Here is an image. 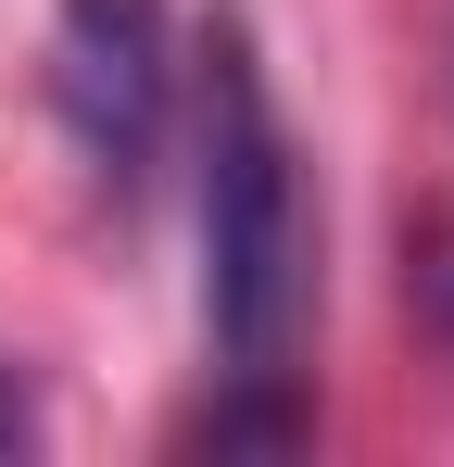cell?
<instances>
[{
  "instance_id": "6da1fadb",
  "label": "cell",
  "mask_w": 454,
  "mask_h": 467,
  "mask_svg": "<svg viewBox=\"0 0 454 467\" xmlns=\"http://www.w3.org/2000/svg\"><path fill=\"white\" fill-rule=\"evenodd\" d=\"M190 190H202L215 379H291L303 316H315V190H303V140L240 13L202 26V64H190Z\"/></svg>"
},
{
  "instance_id": "7a4b0ae2",
  "label": "cell",
  "mask_w": 454,
  "mask_h": 467,
  "mask_svg": "<svg viewBox=\"0 0 454 467\" xmlns=\"http://www.w3.org/2000/svg\"><path fill=\"white\" fill-rule=\"evenodd\" d=\"M51 114H64L88 190L139 202L164 127H177V26L164 0H51Z\"/></svg>"
},
{
  "instance_id": "3957f363",
  "label": "cell",
  "mask_w": 454,
  "mask_h": 467,
  "mask_svg": "<svg viewBox=\"0 0 454 467\" xmlns=\"http://www.w3.org/2000/svg\"><path fill=\"white\" fill-rule=\"evenodd\" d=\"M404 304H429V328L454 341V228L417 240V265H404Z\"/></svg>"
}]
</instances>
